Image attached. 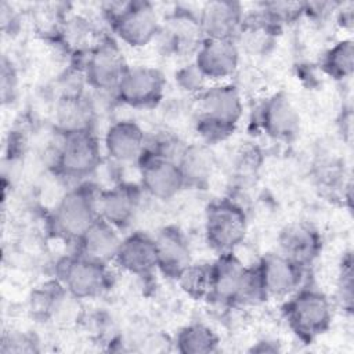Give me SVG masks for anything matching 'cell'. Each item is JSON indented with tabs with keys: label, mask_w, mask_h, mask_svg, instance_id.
Here are the masks:
<instances>
[{
	"label": "cell",
	"mask_w": 354,
	"mask_h": 354,
	"mask_svg": "<svg viewBox=\"0 0 354 354\" xmlns=\"http://www.w3.org/2000/svg\"><path fill=\"white\" fill-rule=\"evenodd\" d=\"M98 194L100 188L90 181L79 183L66 191L50 213V232L58 239L77 242L100 217Z\"/></svg>",
	"instance_id": "obj_3"
},
{
	"label": "cell",
	"mask_w": 354,
	"mask_h": 354,
	"mask_svg": "<svg viewBox=\"0 0 354 354\" xmlns=\"http://www.w3.org/2000/svg\"><path fill=\"white\" fill-rule=\"evenodd\" d=\"M194 64L206 79H227L238 69L239 47L235 39L203 37L194 55Z\"/></svg>",
	"instance_id": "obj_15"
},
{
	"label": "cell",
	"mask_w": 354,
	"mask_h": 354,
	"mask_svg": "<svg viewBox=\"0 0 354 354\" xmlns=\"http://www.w3.org/2000/svg\"><path fill=\"white\" fill-rule=\"evenodd\" d=\"M278 242L279 253L303 268L317 259L322 246L318 231L306 223H292L282 228Z\"/></svg>",
	"instance_id": "obj_22"
},
{
	"label": "cell",
	"mask_w": 354,
	"mask_h": 354,
	"mask_svg": "<svg viewBox=\"0 0 354 354\" xmlns=\"http://www.w3.org/2000/svg\"><path fill=\"white\" fill-rule=\"evenodd\" d=\"M101 163V147L93 130L61 134L54 167L65 178L83 183Z\"/></svg>",
	"instance_id": "obj_6"
},
{
	"label": "cell",
	"mask_w": 354,
	"mask_h": 354,
	"mask_svg": "<svg viewBox=\"0 0 354 354\" xmlns=\"http://www.w3.org/2000/svg\"><path fill=\"white\" fill-rule=\"evenodd\" d=\"M141 185L119 183L108 189H100L98 214L115 228L124 230L136 218L142 202Z\"/></svg>",
	"instance_id": "obj_13"
},
{
	"label": "cell",
	"mask_w": 354,
	"mask_h": 354,
	"mask_svg": "<svg viewBox=\"0 0 354 354\" xmlns=\"http://www.w3.org/2000/svg\"><path fill=\"white\" fill-rule=\"evenodd\" d=\"M137 163L144 194L159 201H169L185 188L184 177L176 160L141 155Z\"/></svg>",
	"instance_id": "obj_12"
},
{
	"label": "cell",
	"mask_w": 354,
	"mask_h": 354,
	"mask_svg": "<svg viewBox=\"0 0 354 354\" xmlns=\"http://www.w3.org/2000/svg\"><path fill=\"white\" fill-rule=\"evenodd\" d=\"M354 68V46L350 39L335 43L322 58V69L330 77L343 80L351 76Z\"/></svg>",
	"instance_id": "obj_27"
},
{
	"label": "cell",
	"mask_w": 354,
	"mask_h": 354,
	"mask_svg": "<svg viewBox=\"0 0 354 354\" xmlns=\"http://www.w3.org/2000/svg\"><path fill=\"white\" fill-rule=\"evenodd\" d=\"M156 40L165 54L174 57L195 55L203 40L198 15H194L188 10L177 8L165 19V24H160Z\"/></svg>",
	"instance_id": "obj_11"
},
{
	"label": "cell",
	"mask_w": 354,
	"mask_h": 354,
	"mask_svg": "<svg viewBox=\"0 0 354 354\" xmlns=\"http://www.w3.org/2000/svg\"><path fill=\"white\" fill-rule=\"evenodd\" d=\"M183 147L184 144L174 133L167 130H158L153 134L145 137L142 155L177 160Z\"/></svg>",
	"instance_id": "obj_28"
},
{
	"label": "cell",
	"mask_w": 354,
	"mask_h": 354,
	"mask_svg": "<svg viewBox=\"0 0 354 354\" xmlns=\"http://www.w3.org/2000/svg\"><path fill=\"white\" fill-rule=\"evenodd\" d=\"M176 348L183 354H209L218 350V336L203 324H191L181 328L176 336Z\"/></svg>",
	"instance_id": "obj_25"
},
{
	"label": "cell",
	"mask_w": 354,
	"mask_h": 354,
	"mask_svg": "<svg viewBox=\"0 0 354 354\" xmlns=\"http://www.w3.org/2000/svg\"><path fill=\"white\" fill-rule=\"evenodd\" d=\"M176 281L192 299H209L212 290V264L191 263L178 274Z\"/></svg>",
	"instance_id": "obj_26"
},
{
	"label": "cell",
	"mask_w": 354,
	"mask_h": 354,
	"mask_svg": "<svg viewBox=\"0 0 354 354\" xmlns=\"http://www.w3.org/2000/svg\"><path fill=\"white\" fill-rule=\"evenodd\" d=\"M145 131L134 120L113 122L104 134V149L118 163L138 162L144 152Z\"/></svg>",
	"instance_id": "obj_19"
},
{
	"label": "cell",
	"mask_w": 354,
	"mask_h": 354,
	"mask_svg": "<svg viewBox=\"0 0 354 354\" xmlns=\"http://www.w3.org/2000/svg\"><path fill=\"white\" fill-rule=\"evenodd\" d=\"M246 230V213L235 201L220 199L209 205L205 217V235L213 250L218 253L234 252L243 241Z\"/></svg>",
	"instance_id": "obj_7"
},
{
	"label": "cell",
	"mask_w": 354,
	"mask_h": 354,
	"mask_svg": "<svg viewBox=\"0 0 354 354\" xmlns=\"http://www.w3.org/2000/svg\"><path fill=\"white\" fill-rule=\"evenodd\" d=\"M259 120L263 130L275 140L289 141L297 136L300 129V115L283 93L272 94L261 104Z\"/></svg>",
	"instance_id": "obj_16"
},
{
	"label": "cell",
	"mask_w": 354,
	"mask_h": 354,
	"mask_svg": "<svg viewBox=\"0 0 354 354\" xmlns=\"http://www.w3.org/2000/svg\"><path fill=\"white\" fill-rule=\"evenodd\" d=\"M353 257L348 252L342 259L337 277V295L343 308L348 313L353 310Z\"/></svg>",
	"instance_id": "obj_29"
},
{
	"label": "cell",
	"mask_w": 354,
	"mask_h": 354,
	"mask_svg": "<svg viewBox=\"0 0 354 354\" xmlns=\"http://www.w3.org/2000/svg\"><path fill=\"white\" fill-rule=\"evenodd\" d=\"M158 259V270L167 278L176 279L178 274L192 263L191 249L184 232L176 225L159 230L153 236Z\"/></svg>",
	"instance_id": "obj_20"
},
{
	"label": "cell",
	"mask_w": 354,
	"mask_h": 354,
	"mask_svg": "<svg viewBox=\"0 0 354 354\" xmlns=\"http://www.w3.org/2000/svg\"><path fill=\"white\" fill-rule=\"evenodd\" d=\"M113 261L129 274L136 277H149L158 270L153 236L141 231L126 235L122 238Z\"/></svg>",
	"instance_id": "obj_18"
},
{
	"label": "cell",
	"mask_w": 354,
	"mask_h": 354,
	"mask_svg": "<svg viewBox=\"0 0 354 354\" xmlns=\"http://www.w3.org/2000/svg\"><path fill=\"white\" fill-rule=\"evenodd\" d=\"M120 242L119 230L98 217L76 243L79 253L108 264L113 261Z\"/></svg>",
	"instance_id": "obj_24"
},
{
	"label": "cell",
	"mask_w": 354,
	"mask_h": 354,
	"mask_svg": "<svg viewBox=\"0 0 354 354\" xmlns=\"http://www.w3.org/2000/svg\"><path fill=\"white\" fill-rule=\"evenodd\" d=\"M95 106L82 90L64 93L55 108V127L59 134L93 130Z\"/></svg>",
	"instance_id": "obj_21"
},
{
	"label": "cell",
	"mask_w": 354,
	"mask_h": 354,
	"mask_svg": "<svg viewBox=\"0 0 354 354\" xmlns=\"http://www.w3.org/2000/svg\"><path fill=\"white\" fill-rule=\"evenodd\" d=\"M116 10L108 11L112 30L130 47H145L156 40L160 22L153 6L148 1H129L116 4Z\"/></svg>",
	"instance_id": "obj_8"
},
{
	"label": "cell",
	"mask_w": 354,
	"mask_h": 354,
	"mask_svg": "<svg viewBox=\"0 0 354 354\" xmlns=\"http://www.w3.org/2000/svg\"><path fill=\"white\" fill-rule=\"evenodd\" d=\"M283 314L293 333L304 342H311L329 328L332 304L321 290L299 288L285 303Z\"/></svg>",
	"instance_id": "obj_5"
},
{
	"label": "cell",
	"mask_w": 354,
	"mask_h": 354,
	"mask_svg": "<svg viewBox=\"0 0 354 354\" xmlns=\"http://www.w3.org/2000/svg\"><path fill=\"white\" fill-rule=\"evenodd\" d=\"M166 79L153 66H127L113 94L118 101L133 108H153L165 94Z\"/></svg>",
	"instance_id": "obj_10"
},
{
	"label": "cell",
	"mask_w": 354,
	"mask_h": 354,
	"mask_svg": "<svg viewBox=\"0 0 354 354\" xmlns=\"http://www.w3.org/2000/svg\"><path fill=\"white\" fill-rule=\"evenodd\" d=\"M127 66L116 41L104 37L84 53L82 76L91 88L113 94Z\"/></svg>",
	"instance_id": "obj_9"
},
{
	"label": "cell",
	"mask_w": 354,
	"mask_h": 354,
	"mask_svg": "<svg viewBox=\"0 0 354 354\" xmlns=\"http://www.w3.org/2000/svg\"><path fill=\"white\" fill-rule=\"evenodd\" d=\"M243 112L238 88L220 84L198 94L195 126L205 144L227 140L235 130Z\"/></svg>",
	"instance_id": "obj_2"
},
{
	"label": "cell",
	"mask_w": 354,
	"mask_h": 354,
	"mask_svg": "<svg viewBox=\"0 0 354 354\" xmlns=\"http://www.w3.org/2000/svg\"><path fill=\"white\" fill-rule=\"evenodd\" d=\"M267 299L289 297L303 281L304 270L282 253H267L257 263Z\"/></svg>",
	"instance_id": "obj_14"
},
{
	"label": "cell",
	"mask_w": 354,
	"mask_h": 354,
	"mask_svg": "<svg viewBox=\"0 0 354 354\" xmlns=\"http://www.w3.org/2000/svg\"><path fill=\"white\" fill-rule=\"evenodd\" d=\"M241 3L228 0L207 1L198 14L203 37L235 39L243 24Z\"/></svg>",
	"instance_id": "obj_17"
},
{
	"label": "cell",
	"mask_w": 354,
	"mask_h": 354,
	"mask_svg": "<svg viewBox=\"0 0 354 354\" xmlns=\"http://www.w3.org/2000/svg\"><path fill=\"white\" fill-rule=\"evenodd\" d=\"M54 274L55 279L80 300L100 297L112 286L108 264L79 252L61 257L55 264Z\"/></svg>",
	"instance_id": "obj_4"
},
{
	"label": "cell",
	"mask_w": 354,
	"mask_h": 354,
	"mask_svg": "<svg viewBox=\"0 0 354 354\" xmlns=\"http://www.w3.org/2000/svg\"><path fill=\"white\" fill-rule=\"evenodd\" d=\"M176 162L184 177L185 188H205L216 167L214 153L205 142L184 144Z\"/></svg>",
	"instance_id": "obj_23"
},
{
	"label": "cell",
	"mask_w": 354,
	"mask_h": 354,
	"mask_svg": "<svg viewBox=\"0 0 354 354\" xmlns=\"http://www.w3.org/2000/svg\"><path fill=\"white\" fill-rule=\"evenodd\" d=\"M176 82L185 93L201 94L205 90L206 77L201 73L196 65L191 62L176 72Z\"/></svg>",
	"instance_id": "obj_30"
},
{
	"label": "cell",
	"mask_w": 354,
	"mask_h": 354,
	"mask_svg": "<svg viewBox=\"0 0 354 354\" xmlns=\"http://www.w3.org/2000/svg\"><path fill=\"white\" fill-rule=\"evenodd\" d=\"M209 299L225 306H248L267 300L256 266H245L234 252L220 253L212 263Z\"/></svg>",
	"instance_id": "obj_1"
}]
</instances>
